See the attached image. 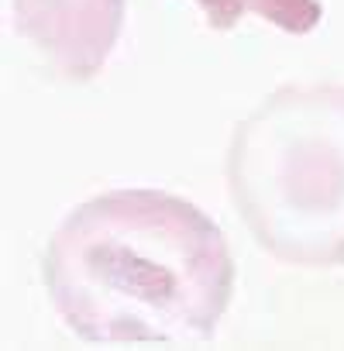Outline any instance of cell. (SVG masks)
Returning a JSON list of instances; mask_svg holds the SVG:
<instances>
[{"mask_svg": "<svg viewBox=\"0 0 344 351\" xmlns=\"http://www.w3.org/2000/svg\"><path fill=\"white\" fill-rule=\"evenodd\" d=\"M42 279L79 341L200 344L228 313L234 258L197 204L162 190H110L62 217Z\"/></svg>", "mask_w": 344, "mask_h": 351, "instance_id": "6da1fadb", "label": "cell"}, {"mask_svg": "<svg viewBox=\"0 0 344 351\" xmlns=\"http://www.w3.org/2000/svg\"><path fill=\"white\" fill-rule=\"evenodd\" d=\"M224 172L262 252L296 269L344 265V83L269 93L238 121Z\"/></svg>", "mask_w": 344, "mask_h": 351, "instance_id": "7a4b0ae2", "label": "cell"}, {"mask_svg": "<svg viewBox=\"0 0 344 351\" xmlns=\"http://www.w3.org/2000/svg\"><path fill=\"white\" fill-rule=\"evenodd\" d=\"M14 32L69 80H93L124 28L127 0H8Z\"/></svg>", "mask_w": 344, "mask_h": 351, "instance_id": "3957f363", "label": "cell"}, {"mask_svg": "<svg viewBox=\"0 0 344 351\" xmlns=\"http://www.w3.org/2000/svg\"><path fill=\"white\" fill-rule=\"evenodd\" d=\"M210 28L228 32L245 14H258L286 35H310L323 21L320 0H197Z\"/></svg>", "mask_w": 344, "mask_h": 351, "instance_id": "277c9868", "label": "cell"}]
</instances>
